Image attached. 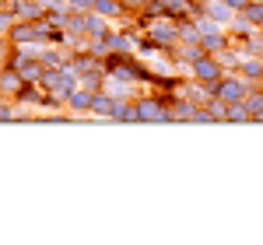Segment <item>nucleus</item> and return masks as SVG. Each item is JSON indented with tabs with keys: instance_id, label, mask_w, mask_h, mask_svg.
Wrapping results in <instances>:
<instances>
[{
	"instance_id": "obj_1",
	"label": "nucleus",
	"mask_w": 263,
	"mask_h": 245,
	"mask_svg": "<svg viewBox=\"0 0 263 245\" xmlns=\"http://www.w3.org/2000/svg\"><path fill=\"white\" fill-rule=\"evenodd\" d=\"M78 84H81V74L67 63L60 70H46V77H42V88L49 91V98L53 105H67V98L78 91Z\"/></svg>"
},
{
	"instance_id": "obj_21",
	"label": "nucleus",
	"mask_w": 263,
	"mask_h": 245,
	"mask_svg": "<svg viewBox=\"0 0 263 245\" xmlns=\"http://www.w3.org/2000/svg\"><path fill=\"white\" fill-rule=\"evenodd\" d=\"M14 119H18V102L0 98V122H14Z\"/></svg>"
},
{
	"instance_id": "obj_8",
	"label": "nucleus",
	"mask_w": 263,
	"mask_h": 245,
	"mask_svg": "<svg viewBox=\"0 0 263 245\" xmlns=\"http://www.w3.org/2000/svg\"><path fill=\"white\" fill-rule=\"evenodd\" d=\"M11 11L18 21H39L46 14V0H11Z\"/></svg>"
},
{
	"instance_id": "obj_20",
	"label": "nucleus",
	"mask_w": 263,
	"mask_h": 245,
	"mask_svg": "<svg viewBox=\"0 0 263 245\" xmlns=\"http://www.w3.org/2000/svg\"><path fill=\"white\" fill-rule=\"evenodd\" d=\"M224 122H253L246 102H232V105H228V119H224Z\"/></svg>"
},
{
	"instance_id": "obj_26",
	"label": "nucleus",
	"mask_w": 263,
	"mask_h": 245,
	"mask_svg": "<svg viewBox=\"0 0 263 245\" xmlns=\"http://www.w3.org/2000/svg\"><path fill=\"white\" fill-rule=\"evenodd\" d=\"M46 7H53V11H74L70 0H46Z\"/></svg>"
},
{
	"instance_id": "obj_6",
	"label": "nucleus",
	"mask_w": 263,
	"mask_h": 245,
	"mask_svg": "<svg viewBox=\"0 0 263 245\" xmlns=\"http://www.w3.org/2000/svg\"><path fill=\"white\" fill-rule=\"evenodd\" d=\"M21 88H25V77H21L14 67H0V98H11V102H18Z\"/></svg>"
},
{
	"instance_id": "obj_15",
	"label": "nucleus",
	"mask_w": 263,
	"mask_h": 245,
	"mask_svg": "<svg viewBox=\"0 0 263 245\" xmlns=\"http://www.w3.org/2000/svg\"><path fill=\"white\" fill-rule=\"evenodd\" d=\"M239 14H242V18L249 21L253 28H263V4H260V0H249V4H246Z\"/></svg>"
},
{
	"instance_id": "obj_13",
	"label": "nucleus",
	"mask_w": 263,
	"mask_h": 245,
	"mask_svg": "<svg viewBox=\"0 0 263 245\" xmlns=\"http://www.w3.org/2000/svg\"><path fill=\"white\" fill-rule=\"evenodd\" d=\"M200 46L207 49V53H221V49H228V46H232V35H228V28H218V32L203 35Z\"/></svg>"
},
{
	"instance_id": "obj_10",
	"label": "nucleus",
	"mask_w": 263,
	"mask_h": 245,
	"mask_svg": "<svg viewBox=\"0 0 263 245\" xmlns=\"http://www.w3.org/2000/svg\"><path fill=\"white\" fill-rule=\"evenodd\" d=\"M203 14H207V18H214L218 25H224V28H228L232 18H235V11H232L224 0H203Z\"/></svg>"
},
{
	"instance_id": "obj_5",
	"label": "nucleus",
	"mask_w": 263,
	"mask_h": 245,
	"mask_svg": "<svg viewBox=\"0 0 263 245\" xmlns=\"http://www.w3.org/2000/svg\"><path fill=\"white\" fill-rule=\"evenodd\" d=\"M190 77H193V81H200V84H218L224 77V70H221V63L207 53V56H200V60L190 67Z\"/></svg>"
},
{
	"instance_id": "obj_3",
	"label": "nucleus",
	"mask_w": 263,
	"mask_h": 245,
	"mask_svg": "<svg viewBox=\"0 0 263 245\" xmlns=\"http://www.w3.org/2000/svg\"><path fill=\"white\" fill-rule=\"evenodd\" d=\"M137 119L141 122H172V109L165 105L162 95H144V98H137Z\"/></svg>"
},
{
	"instance_id": "obj_7",
	"label": "nucleus",
	"mask_w": 263,
	"mask_h": 245,
	"mask_svg": "<svg viewBox=\"0 0 263 245\" xmlns=\"http://www.w3.org/2000/svg\"><path fill=\"white\" fill-rule=\"evenodd\" d=\"M239 74L246 77L249 91H253V88H263V56H242V63H239Z\"/></svg>"
},
{
	"instance_id": "obj_19",
	"label": "nucleus",
	"mask_w": 263,
	"mask_h": 245,
	"mask_svg": "<svg viewBox=\"0 0 263 245\" xmlns=\"http://www.w3.org/2000/svg\"><path fill=\"white\" fill-rule=\"evenodd\" d=\"M228 105H232V102H224V98H218V95H214V98H207V109H211L214 122H224V119H228Z\"/></svg>"
},
{
	"instance_id": "obj_27",
	"label": "nucleus",
	"mask_w": 263,
	"mask_h": 245,
	"mask_svg": "<svg viewBox=\"0 0 263 245\" xmlns=\"http://www.w3.org/2000/svg\"><path fill=\"white\" fill-rule=\"evenodd\" d=\"M260 4H263V0H260Z\"/></svg>"
},
{
	"instance_id": "obj_14",
	"label": "nucleus",
	"mask_w": 263,
	"mask_h": 245,
	"mask_svg": "<svg viewBox=\"0 0 263 245\" xmlns=\"http://www.w3.org/2000/svg\"><path fill=\"white\" fill-rule=\"evenodd\" d=\"M95 11H99V14H105L109 21H123V18H130V14H126V7H123L120 0H95Z\"/></svg>"
},
{
	"instance_id": "obj_24",
	"label": "nucleus",
	"mask_w": 263,
	"mask_h": 245,
	"mask_svg": "<svg viewBox=\"0 0 263 245\" xmlns=\"http://www.w3.org/2000/svg\"><path fill=\"white\" fill-rule=\"evenodd\" d=\"M11 49H14V42H11V35H0V67L7 63V56H11Z\"/></svg>"
},
{
	"instance_id": "obj_9",
	"label": "nucleus",
	"mask_w": 263,
	"mask_h": 245,
	"mask_svg": "<svg viewBox=\"0 0 263 245\" xmlns=\"http://www.w3.org/2000/svg\"><path fill=\"white\" fill-rule=\"evenodd\" d=\"M162 7H165V14L176 21L197 18V0H162Z\"/></svg>"
},
{
	"instance_id": "obj_25",
	"label": "nucleus",
	"mask_w": 263,
	"mask_h": 245,
	"mask_svg": "<svg viewBox=\"0 0 263 245\" xmlns=\"http://www.w3.org/2000/svg\"><path fill=\"white\" fill-rule=\"evenodd\" d=\"M74 11H95V0H70Z\"/></svg>"
},
{
	"instance_id": "obj_18",
	"label": "nucleus",
	"mask_w": 263,
	"mask_h": 245,
	"mask_svg": "<svg viewBox=\"0 0 263 245\" xmlns=\"http://www.w3.org/2000/svg\"><path fill=\"white\" fill-rule=\"evenodd\" d=\"M81 88H88V91H102V88H105V70H91V74H81Z\"/></svg>"
},
{
	"instance_id": "obj_12",
	"label": "nucleus",
	"mask_w": 263,
	"mask_h": 245,
	"mask_svg": "<svg viewBox=\"0 0 263 245\" xmlns=\"http://www.w3.org/2000/svg\"><path fill=\"white\" fill-rule=\"evenodd\" d=\"M112 112H116V98H112L109 91H95V95H91V116L112 119Z\"/></svg>"
},
{
	"instance_id": "obj_4",
	"label": "nucleus",
	"mask_w": 263,
	"mask_h": 245,
	"mask_svg": "<svg viewBox=\"0 0 263 245\" xmlns=\"http://www.w3.org/2000/svg\"><path fill=\"white\" fill-rule=\"evenodd\" d=\"M214 95H218V98H224V102H246L249 84H246L242 74H224L221 81L214 84Z\"/></svg>"
},
{
	"instance_id": "obj_17",
	"label": "nucleus",
	"mask_w": 263,
	"mask_h": 245,
	"mask_svg": "<svg viewBox=\"0 0 263 245\" xmlns=\"http://www.w3.org/2000/svg\"><path fill=\"white\" fill-rule=\"evenodd\" d=\"M203 39V32L197 28V21L190 18V21H179V42H200Z\"/></svg>"
},
{
	"instance_id": "obj_16",
	"label": "nucleus",
	"mask_w": 263,
	"mask_h": 245,
	"mask_svg": "<svg viewBox=\"0 0 263 245\" xmlns=\"http://www.w3.org/2000/svg\"><path fill=\"white\" fill-rule=\"evenodd\" d=\"M67 18H70V11H53V7H46L42 25H46V28H67Z\"/></svg>"
},
{
	"instance_id": "obj_23",
	"label": "nucleus",
	"mask_w": 263,
	"mask_h": 245,
	"mask_svg": "<svg viewBox=\"0 0 263 245\" xmlns=\"http://www.w3.org/2000/svg\"><path fill=\"white\" fill-rule=\"evenodd\" d=\"M120 4L126 7V14H130V18H137L144 7H147V0H120Z\"/></svg>"
},
{
	"instance_id": "obj_11",
	"label": "nucleus",
	"mask_w": 263,
	"mask_h": 245,
	"mask_svg": "<svg viewBox=\"0 0 263 245\" xmlns=\"http://www.w3.org/2000/svg\"><path fill=\"white\" fill-rule=\"evenodd\" d=\"M91 95H95V91H88V88L78 84V91L67 98V109H70L74 116H91Z\"/></svg>"
},
{
	"instance_id": "obj_2",
	"label": "nucleus",
	"mask_w": 263,
	"mask_h": 245,
	"mask_svg": "<svg viewBox=\"0 0 263 245\" xmlns=\"http://www.w3.org/2000/svg\"><path fill=\"white\" fill-rule=\"evenodd\" d=\"M147 35H155V42L162 46V53H172L179 46V21L162 14V18H151L147 21Z\"/></svg>"
},
{
	"instance_id": "obj_22",
	"label": "nucleus",
	"mask_w": 263,
	"mask_h": 245,
	"mask_svg": "<svg viewBox=\"0 0 263 245\" xmlns=\"http://www.w3.org/2000/svg\"><path fill=\"white\" fill-rule=\"evenodd\" d=\"M14 21H18V14H14L11 7H0V35H11Z\"/></svg>"
}]
</instances>
